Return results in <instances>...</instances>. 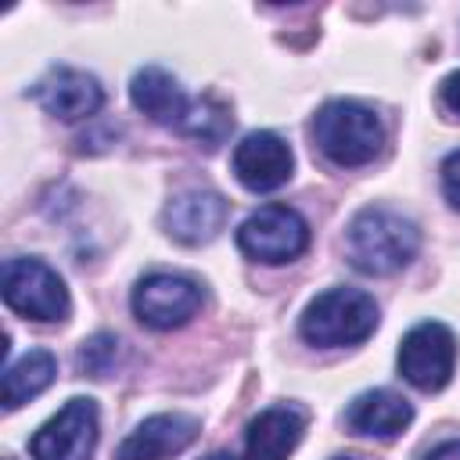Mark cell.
Returning <instances> with one entry per match:
<instances>
[{
	"label": "cell",
	"instance_id": "obj_8",
	"mask_svg": "<svg viewBox=\"0 0 460 460\" xmlns=\"http://www.w3.org/2000/svg\"><path fill=\"white\" fill-rule=\"evenodd\" d=\"M205 302V291L194 277L183 273H147L137 280L129 305L133 316L151 331H172L183 327Z\"/></svg>",
	"mask_w": 460,
	"mask_h": 460
},
{
	"label": "cell",
	"instance_id": "obj_18",
	"mask_svg": "<svg viewBox=\"0 0 460 460\" xmlns=\"http://www.w3.org/2000/svg\"><path fill=\"white\" fill-rule=\"evenodd\" d=\"M438 180H442V194H446V201L460 212V147H456V151H449V155L442 158Z\"/></svg>",
	"mask_w": 460,
	"mask_h": 460
},
{
	"label": "cell",
	"instance_id": "obj_5",
	"mask_svg": "<svg viewBox=\"0 0 460 460\" xmlns=\"http://www.w3.org/2000/svg\"><path fill=\"white\" fill-rule=\"evenodd\" d=\"M0 295L11 313L36 323H58L72 313L65 280L43 259H7L0 270Z\"/></svg>",
	"mask_w": 460,
	"mask_h": 460
},
{
	"label": "cell",
	"instance_id": "obj_15",
	"mask_svg": "<svg viewBox=\"0 0 460 460\" xmlns=\"http://www.w3.org/2000/svg\"><path fill=\"white\" fill-rule=\"evenodd\" d=\"M345 428L352 435H367V438H395L410 428L413 420V406L410 399H402L399 392L392 388H370V392H359L345 413H341Z\"/></svg>",
	"mask_w": 460,
	"mask_h": 460
},
{
	"label": "cell",
	"instance_id": "obj_4",
	"mask_svg": "<svg viewBox=\"0 0 460 460\" xmlns=\"http://www.w3.org/2000/svg\"><path fill=\"white\" fill-rule=\"evenodd\" d=\"M377 302L359 288H327L298 316V334L316 349L359 345L377 327Z\"/></svg>",
	"mask_w": 460,
	"mask_h": 460
},
{
	"label": "cell",
	"instance_id": "obj_12",
	"mask_svg": "<svg viewBox=\"0 0 460 460\" xmlns=\"http://www.w3.org/2000/svg\"><path fill=\"white\" fill-rule=\"evenodd\" d=\"M226 198L219 190L208 187H190L169 198L165 212H162V226L172 241L180 244H208L212 237H219V230L226 226Z\"/></svg>",
	"mask_w": 460,
	"mask_h": 460
},
{
	"label": "cell",
	"instance_id": "obj_13",
	"mask_svg": "<svg viewBox=\"0 0 460 460\" xmlns=\"http://www.w3.org/2000/svg\"><path fill=\"white\" fill-rule=\"evenodd\" d=\"M309 424V410L298 402L266 406L248 420L244 431V460H288L302 442Z\"/></svg>",
	"mask_w": 460,
	"mask_h": 460
},
{
	"label": "cell",
	"instance_id": "obj_10",
	"mask_svg": "<svg viewBox=\"0 0 460 460\" xmlns=\"http://www.w3.org/2000/svg\"><path fill=\"white\" fill-rule=\"evenodd\" d=\"M29 97L58 122H83V119L97 115L104 104L101 79L83 68H72V65H50L29 86Z\"/></svg>",
	"mask_w": 460,
	"mask_h": 460
},
{
	"label": "cell",
	"instance_id": "obj_11",
	"mask_svg": "<svg viewBox=\"0 0 460 460\" xmlns=\"http://www.w3.org/2000/svg\"><path fill=\"white\" fill-rule=\"evenodd\" d=\"M295 172V155L273 129H255L234 147V176L252 194L280 190Z\"/></svg>",
	"mask_w": 460,
	"mask_h": 460
},
{
	"label": "cell",
	"instance_id": "obj_1",
	"mask_svg": "<svg viewBox=\"0 0 460 460\" xmlns=\"http://www.w3.org/2000/svg\"><path fill=\"white\" fill-rule=\"evenodd\" d=\"M129 101L137 111H144L151 122L176 129L180 137H190L198 147H219L234 126V115L223 101L212 93L205 97H187L180 79L165 72L162 65H144L129 79Z\"/></svg>",
	"mask_w": 460,
	"mask_h": 460
},
{
	"label": "cell",
	"instance_id": "obj_16",
	"mask_svg": "<svg viewBox=\"0 0 460 460\" xmlns=\"http://www.w3.org/2000/svg\"><path fill=\"white\" fill-rule=\"evenodd\" d=\"M58 377V359L47 349H29L22 359L4 367V385H0V399L4 410H18L22 402L36 399L40 392H47Z\"/></svg>",
	"mask_w": 460,
	"mask_h": 460
},
{
	"label": "cell",
	"instance_id": "obj_9",
	"mask_svg": "<svg viewBox=\"0 0 460 460\" xmlns=\"http://www.w3.org/2000/svg\"><path fill=\"white\" fill-rule=\"evenodd\" d=\"M97 402L75 395L29 438V453L32 460H90L97 446Z\"/></svg>",
	"mask_w": 460,
	"mask_h": 460
},
{
	"label": "cell",
	"instance_id": "obj_7",
	"mask_svg": "<svg viewBox=\"0 0 460 460\" xmlns=\"http://www.w3.org/2000/svg\"><path fill=\"white\" fill-rule=\"evenodd\" d=\"M395 363L402 381H410L413 388L442 392L456 367V334L438 320H424L402 334Z\"/></svg>",
	"mask_w": 460,
	"mask_h": 460
},
{
	"label": "cell",
	"instance_id": "obj_2",
	"mask_svg": "<svg viewBox=\"0 0 460 460\" xmlns=\"http://www.w3.org/2000/svg\"><path fill=\"white\" fill-rule=\"evenodd\" d=\"M420 252V230L410 216L388 205H367L349 219L345 255L367 277H388L410 266Z\"/></svg>",
	"mask_w": 460,
	"mask_h": 460
},
{
	"label": "cell",
	"instance_id": "obj_14",
	"mask_svg": "<svg viewBox=\"0 0 460 460\" xmlns=\"http://www.w3.org/2000/svg\"><path fill=\"white\" fill-rule=\"evenodd\" d=\"M201 435V420L190 413H155L140 420L119 446V460H169Z\"/></svg>",
	"mask_w": 460,
	"mask_h": 460
},
{
	"label": "cell",
	"instance_id": "obj_6",
	"mask_svg": "<svg viewBox=\"0 0 460 460\" xmlns=\"http://www.w3.org/2000/svg\"><path fill=\"white\" fill-rule=\"evenodd\" d=\"M237 248L252 262L284 266L309 248V223L291 205H262L237 226Z\"/></svg>",
	"mask_w": 460,
	"mask_h": 460
},
{
	"label": "cell",
	"instance_id": "obj_21",
	"mask_svg": "<svg viewBox=\"0 0 460 460\" xmlns=\"http://www.w3.org/2000/svg\"><path fill=\"white\" fill-rule=\"evenodd\" d=\"M205 460H237V456H230V453H223V449H219V453H208Z\"/></svg>",
	"mask_w": 460,
	"mask_h": 460
},
{
	"label": "cell",
	"instance_id": "obj_20",
	"mask_svg": "<svg viewBox=\"0 0 460 460\" xmlns=\"http://www.w3.org/2000/svg\"><path fill=\"white\" fill-rule=\"evenodd\" d=\"M424 460H460V438H446L424 453Z\"/></svg>",
	"mask_w": 460,
	"mask_h": 460
},
{
	"label": "cell",
	"instance_id": "obj_3",
	"mask_svg": "<svg viewBox=\"0 0 460 460\" xmlns=\"http://www.w3.org/2000/svg\"><path fill=\"white\" fill-rule=\"evenodd\" d=\"M309 133L316 151L338 169L370 165L385 147V126L374 115V108L349 97L320 104V111L309 122Z\"/></svg>",
	"mask_w": 460,
	"mask_h": 460
},
{
	"label": "cell",
	"instance_id": "obj_19",
	"mask_svg": "<svg viewBox=\"0 0 460 460\" xmlns=\"http://www.w3.org/2000/svg\"><path fill=\"white\" fill-rule=\"evenodd\" d=\"M438 101H442V108H446L449 115H460V68L449 72V75L438 83Z\"/></svg>",
	"mask_w": 460,
	"mask_h": 460
},
{
	"label": "cell",
	"instance_id": "obj_17",
	"mask_svg": "<svg viewBox=\"0 0 460 460\" xmlns=\"http://www.w3.org/2000/svg\"><path fill=\"white\" fill-rule=\"evenodd\" d=\"M119 356H122V341H119L111 331H97V334H90V338L79 345L75 367H79L86 377H108V374L119 367Z\"/></svg>",
	"mask_w": 460,
	"mask_h": 460
},
{
	"label": "cell",
	"instance_id": "obj_22",
	"mask_svg": "<svg viewBox=\"0 0 460 460\" xmlns=\"http://www.w3.org/2000/svg\"><path fill=\"white\" fill-rule=\"evenodd\" d=\"M334 460H356V456H334Z\"/></svg>",
	"mask_w": 460,
	"mask_h": 460
}]
</instances>
